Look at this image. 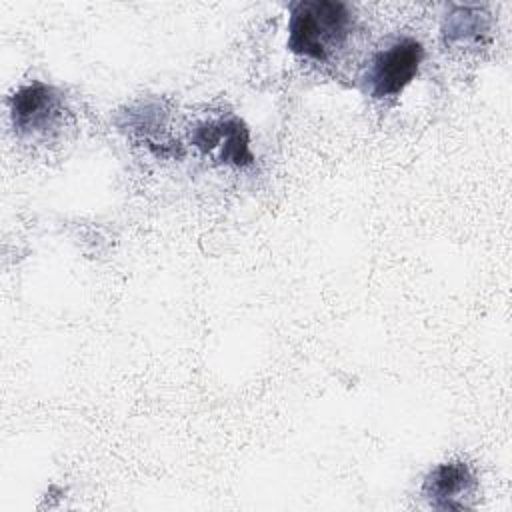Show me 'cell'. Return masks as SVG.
Listing matches in <instances>:
<instances>
[{"label": "cell", "instance_id": "6da1fadb", "mask_svg": "<svg viewBox=\"0 0 512 512\" xmlns=\"http://www.w3.org/2000/svg\"><path fill=\"white\" fill-rule=\"evenodd\" d=\"M352 24V10L346 2L300 0L290 10L288 48L294 54L326 62L346 44Z\"/></svg>", "mask_w": 512, "mask_h": 512}, {"label": "cell", "instance_id": "7a4b0ae2", "mask_svg": "<svg viewBox=\"0 0 512 512\" xmlns=\"http://www.w3.org/2000/svg\"><path fill=\"white\" fill-rule=\"evenodd\" d=\"M424 48L414 38H400L380 50L366 74V88L372 98L398 96L418 74Z\"/></svg>", "mask_w": 512, "mask_h": 512}, {"label": "cell", "instance_id": "3957f363", "mask_svg": "<svg viewBox=\"0 0 512 512\" xmlns=\"http://www.w3.org/2000/svg\"><path fill=\"white\" fill-rule=\"evenodd\" d=\"M12 122L20 134H42L56 128L62 102L54 88L32 82L18 88L10 100Z\"/></svg>", "mask_w": 512, "mask_h": 512}, {"label": "cell", "instance_id": "277c9868", "mask_svg": "<svg viewBox=\"0 0 512 512\" xmlns=\"http://www.w3.org/2000/svg\"><path fill=\"white\" fill-rule=\"evenodd\" d=\"M192 142L206 154H212L218 162L234 166L252 164L250 134L244 122L238 118L202 122L192 132Z\"/></svg>", "mask_w": 512, "mask_h": 512}, {"label": "cell", "instance_id": "5b68a950", "mask_svg": "<svg viewBox=\"0 0 512 512\" xmlns=\"http://www.w3.org/2000/svg\"><path fill=\"white\" fill-rule=\"evenodd\" d=\"M476 490V478L468 464L454 460L438 464L424 480L422 494L436 510H462Z\"/></svg>", "mask_w": 512, "mask_h": 512}, {"label": "cell", "instance_id": "8992f818", "mask_svg": "<svg viewBox=\"0 0 512 512\" xmlns=\"http://www.w3.org/2000/svg\"><path fill=\"white\" fill-rule=\"evenodd\" d=\"M488 34V20L476 6H456L444 20L442 38L446 44H476Z\"/></svg>", "mask_w": 512, "mask_h": 512}]
</instances>
